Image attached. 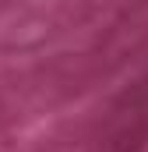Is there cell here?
<instances>
[]
</instances>
